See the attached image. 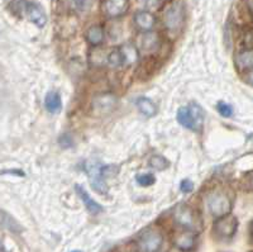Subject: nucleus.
<instances>
[{
    "mask_svg": "<svg viewBox=\"0 0 253 252\" xmlns=\"http://www.w3.org/2000/svg\"><path fill=\"white\" fill-rule=\"evenodd\" d=\"M216 110L219 112V114L224 118H229L233 115V108L229 105V104L224 103V101H219L216 104Z\"/></svg>",
    "mask_w": 253,
    "mask_h": 252,
    "instance_id": "obj_23",
    "label": "nucleus"
},
{
    "mask_svg": "<svg viewBox=\"0 0 253 252\" xmlns=\"http://www.w3.org/2000/svg\"><path fill=\"white\" fill-rule=\"evenodd\" d=\"M185 20V10L182 4L175 3L167 8L164 15V23L166 29L172 35L181 31Z\"/></svg>",
    "mask_w": 253,
    "mask_h": 252,
    "instance_id": "obj_4",
    "label": "nucleus"
},
{
    "mask_svg": "<svg viewBox=\"0 0 253 252\" xmlns=\"http://www.w3.org/2000/svg\"><path fill=\"white\" fill-rule=\"evenodd\" d=\"M117 106V98L110 93L99 94L92 99V110L95 114H109Z\"/></svg>",
    "mask_w": 253,
    "mask_h": 252,
    "instance_id": "obj_8",
    "label": "nucleus"
},
{
    "mask_svg": "<svg viewBox=\"0 0 253 252\" xmlns=\"http://www.w3.org/2000/svg\"><path fill=\"white\" fill-rule=\"evenodd\" d=\"M207 204L210 214L215 218L224 217L232 210V201L224 192L220 190L210 193L207 198Z\"/></svg>",
    "mask_w": 253,
    "mask_h": 252,
    "instance_id": "obj_3",
    "label": "nucleus"
},
{
    "mask_svg": "<svg viewBox=\"0 0 253 252\" xmlns=\"http://www.w3.org/2000/svg\"><path fill=\"white\" fill-rule=\"evenodd\" d=\"M250 231H251V236L253 237V221H252V223H251V226H250Z\"/></svg>",
    "mask_w": 253,
    "mask_h": 252,
    "instance_id": "obj_32",
    "label": "nucleus"
},
{
    "mask_svg": "<svg viewBox=\"0 0 253 252\" xmlns=\"http://www.w3.org/2000/svg\"><path fill=\"white\" fill-rule=\"evenodd\" d=\"M108 65L110 67H121L124 66V61H123V56H122L121 49H117L114 51H112L108 56Z\"/></svg>",
    "mask_w": 253,
    "mask_h": 252,
    "instance_id": "obj_21",
    "label": "nucleus"
},
{
    "mask_svg": "<svg viewBox=\"0 0 253 252\" xmlns=\"http://www.w3.org/2000/svg\"><path fill=\"white\" fill-rule=\"evenodd\" d=\"M0 252H6V251H5V249H4V246H3V244H1V242H0Z\"/></svg>",
    "mask_w": 253,
    "mask_h": 252,
    "instance_id": "obj_33",
    "label": "nucleus"
},
{
    "mask_svg": "<svg viewBox=\"0 0 253 252\" xmlns=\"http://www.w3.org/2000/svg\"><path fill=\"white\" fill-rule=\"evenodd\" d=\"M243 188L247 192H253V171L246 175L245 180H243Z\"/></svg>",
    "mask_w": 253,
    "mask_h": 252,
    "instance_id": "obj_27",
    "label": "nucleus"
},
{
    "mask_svg": "<svg viewBox=\"0 0 253 252\" xmlns=\"http://www.w3.org/2000/svg\"><path fill=\"white\" fill-rule=\"evenodd\" d=\"M121 52L122 56H123L124 66H130V65L137 62L139 57L138 50L133 45H124V46L121 47Z\"/></svg>",
    "mask_w": 253,
    "mask_h": 252,
    "instance_id": "obj_16",
    "label": "nucleus"
},
{
    "mask_svg": "<svg viewBox=\"0 0 253 252\" xmlns=\"http://www.w3.org/2000/svg\"><path fill=\"white\" fill-rule=\"evenodd\" d=\"M237 227H238L237 218L233 217V215L227 214L224 217L216 218L215 223H214V232L219 238L229 240V238L236 235Z\"/></svg>",
    "mask_w": 253,
    "mask_h": 252,
    "instance_id": "obj_7",
    "label": "nucleus"
},
{
    "mask_svg": "<svg viewBox=\"0 0 253 252\" xmlns=\"http://www.w3.org/2000/svg\"><path fill=\"white\" fill-rule=\"evenodd\" d=\"M177 120L178 123L181 124L185 128L190 129V131H198L196 129L195 120H194L193 114L190 112L189 106H181V108L177 110Z\"/></svg>",
    "mask_w": 253,
    "mask_h": 252,
    "instance_id": "obj_13",
    "label": "nucleus"
},
{
    "mask_svg": "<svg viewBox=\"0 0 253 252\" xmlns=\"http://www.w3.org/2000/svg\"><path fill=\"white\" fill-rule=\"evenodd\" d=\"M180 189H181L182 193L193 192V189H194L193 181L189 180V179H185V180H182L181 184H180Z\"/></svg>",
    "mask_w": 253,
    "mask_h": 252,
    "instance_id": "obj_28",
    "label": "nucleus"
},
{
    "mask_svg": "<svg viewBox=\"0 0 253 252\" xmlns=\"http://www.w3.org/2000/svg\"><path fill=\"white\" fill-rule=\"evenodd\" d=\"M157 36L153 35V33H148V35L144 36L143 40V49L144 50H152L157 46Z\"/></svg>",
    "mask_w": 253,
    "mask_h": 252,
    "instance_id": "obj_26",
    "label": "nucleus"
},
{
    "mask_svg": "<svg viewBox=\"0 0 253 252\" xmlns=\"http://www.w3.org/2000/svg\"><path fill=\"white\" fill-rule=\"evenodd\" d=\"M155 17L150 12H138L134 15V23L141 31L150 32L155 27Z\"/></svg>",
    "mask_w": 253,
    "mask_h": 252,
    "instance_id": "obj_12",
    "label": "nucleus"
},
{
    "mask_svg": "<svg viewBox=\"0 0 253 252\" xmlns=\"http://www.w3.org/2000/svg\"><path fill=\"white\" fill-rule=\"evenodd\" d=\"M135 105H137V108H138V110L142 114L148 118L153 117L156 112H157L156 104L151 99H148V98H138L135 101Z\"/></svg>",
    "mask_w": 253,
    "mask_h": 252,
    "instance_id": "obj_17",
    "label": "nucleus"
},
{
    "mask_svg": "<svg viewBox=\"0 0 253 252\" xmlns=\"http://www.w3.org/2000/svg\"><path fill=\"white\" fill-rule=\"evenodd\" d=\"M60 145L61 146H63V147H70L72 145V141H71V138L69 137V136H62V137H61V140H60Z\"/></svg>",
    "mask_w": 253,
    "mask_h": 252,
    "instance_id": "obj_29",
    "label": "nucleus"
},
{
    "mask_svg": "<svg viewBox=\"0 0 253 252\" xmlns=\"http://www.w3.org/2000/svg\"><path fill=\"white\" fill-rule=\"evenodd\" d=\"M146 3L148 6H157L160 0H146Z\"/></svg>",
    "mask_w": 253,
    "mask_h": 252,
    "instance_id": "obj_30",
    "label": "nucleus"
},
{
    "mask_svg": "<svg viewBox=\"0 0 253 252\" xmlns=\"http://www.w3.org/2000/svg\"><path fill=\"white\" fill-rule=\"evenodd\" d=\"M169 165H170L169 161H167L165 157H162V156H152L150 160V166L152 167V169L158 170V171L165 170Z\"/></svg>",
    "mask_w": 253,
    "mask_h": 252,
    "instance_id": "obj_22",
    "label": "nucleus"
},
{
    "mask_svg": "<svg viewBox=\"0 0 253 252\" xmlns=\"http://www.w3.org/2000/svg\"><path fill=\"white\" fill-rule=\"evenodd\" d=\"M85 171H86L87 176H89L90 185L92 186V189H94L95 192L100 193V194L107 193L108 186L107 183L104 181L103 176L104 167L98 160H95V158L87 160L86 162H85Z\"/></svg>",
    "mask_w": 253,
    "mask_h": 252,
    "instance_id": "obj_5",
    "label": "nucleus"
},
{
    "mask_svg": "<svg viewBox=\"0 0 253 252\" xmlns=\"http://www.w3.org/2000/svg\"><path fill=\"white\" fill-rule=\"evenodd\" d=\"M72 252H81V251H72Z\"/></svg>",
    "mask_w": 253,
    "mask_h": 252,
    "instance_id": "obj_34",
    "label": "nucleus"
},
{
    "mask_svg": "<svg viewBox=\"0 0 253 252\" xmlns=\"http://www.w3.org/2000/svg\"><path fill=\"white\" fill-rule=\"evenodd\" d=\"M75 189H76V193H78V195L80 197L81 202H83V203L85 204V206H86L87 212L91 213V214H99V213L103 212V206H101L100 204L96 203L94 199H91L89 193L84 189L83 186L76 185Z\"/></svg>",
    "mask_w": 253,
    "mask_h": 252,
    "instance_id": "obj_11",
    "label": "nucleus"
},
{
    "mask_svg": "<svg viewBox=\"0 0 253 252\" xmlns=\"http://www.w3.org/2000/svg\"><path fill=\"white\" fill-rule=\"evenodd\" d=\"M173 245L181 251H193L196 246V233L184 229L173 238Z\"/></svg>",
    "mask_w": 253,
    "mask_h": 252,
    "instance_id": "obj_9",
    "label": "nucleus"
},
{
    "mask_svg": "<svg viewBox=\"0 0 253 252\" xmlns=\"http://www.w3.org/2000/svg\"><path fill=\"white\" fill-rule=\"evenodd\" d=\"M175 222L180 227L187 231H193V232L198 233L203 229V222L202 218L199 217L198 213L189 205L185 204H180L175 209Z\"/></svg>",
    "mask_w": 253,
    "mask_h": 252,
    "instance_id": "obj_2",
    "label": "nucleus"
},
{
    "mask_svg": "<svg viewBox=\"0 0 253 252\" xmlns=\"http://www.w3.org/2000/svg\"><path fill=\"white\" fill-rule=\"evenodd\" d=\"M85 38L91 46H99L104 41V29L100 26H92L85 33Z\"/></svg>",
    "mask_w": 253,
    "mask_h": 252,
    "instance_id": "obj_18",
    "label": "nucleus"
},
{
    "mask_svg": "<svg viewBox=\"0 0 253 252\" xmlns=\"http://www.w3.org/2000/svg\"><path fill=\"white\" fill-rule=\"evenodd\" d=\"M103 8L108 17H122L123 14H126L129 8V0H105Z\"/></svg>",
    "mask_w": 253,
    "mask_h": 252,
    "instance_id": "obj_10",
    "label": "nucleus"
},
{
    "mask_svg": "<svg viewBox=\"0 0 253 252\" xmlns=\"http://www.w3.org/2000/svg\"><path fill=\"white\" fill-rule=\"evenodd\" d=\"M247 81L248 84H251V85L253 86V70H251L250 74L247 75Z\"/></svg>",
    "mask_w": 253,
    "mask_h": 252,
    "instance_id": "obj_31",
    "label": "nucleus"
},
{
    "mask_svg": "<svg viewBox=\"0 0 253 252\" xmlns=\"http://www.w3.org/2000/svg\"><path fill=\"white\" fill-rule=\"evenodd\" d=\"M135 180H137V183H138L141 186H151L155 184L156 178L152 174H141V175H137Z\"/></svg>",
    "mask_w": 253,
    "mask_h": 252,
    "instance_id": "obj_24",
    "label": "nucleus"
},
{
    "mask_svg": "<svg viewBox=\"0 0 253 252\" xmlns=\"http://www.w3.org/2000/svg\"><path fill=\"white\" fill-rule=\"evenodd\" d=\"M190 108V112L193 114L194 120H195V124H196V129L200 131L203 128V124H204V119H205V114L203 112L202 106L199 105L196 103H191L189 105Z\"/></svg>",
    "mask_w": 253,
    "mask_h": 252,
    "instance_id": "obj_19",
    "label": "nucleus"
},
{
    "mask_svg": "<svg viewBox=\"0 0 253 252\" xmlns=\"http://www.w3.org/2000/svg\"><path fill=\"white\" fill-rule=\"evenodd\" d=\"M0 223H1V226L8 228L9 231H13V232H20L22 231V227L10 215L6 214L5 212H1V210H0Z\"/></svg>",
    "mask_w": 253,
    "mask_h": 252,
    "instance_id": "obj_20",
    "label": "nucleus"
},
{
    "mask_svg": "<svg viewBox=\"0 0 253 252\" xmlns=\"http://www.w3.org/2000/svg\"><path fill=\"white\" fill-rule=\"evenodd\" d=\"M91 4H92V0H72V8L79 10V12L89 10Z\"/></svg>",
    "mask_w": 253,
    "mask_h": 252,
    "instance_id": "obj_25",
    "label": "nucleus"
},
{
    "mask_svg": "<svg viewBox=\"0 0 253 252\" xmlns=\"http://www.w3.org/2000/svg\"><path fill=\"white\" fill-rule=\"evenodd\" d=\"M236 65L239 70H253V50H243L236 56Z\"/></svg>",
    "mask_w": 253,
    "mask_h": 252,
    "instance_id": "obj_14",
    "label": "nucleus"
},
{
    "mask_svg": "<svg viewBox=\"0 0 253 252\" xmlns=\"http://www.w3.org/2000/svg\"><path fill=\"white\" fill-rule=\"evenodd\" d=\"M12 6L14 13H18L20 15L24 14L31 20L32 23H35L40 28L46 26V13H44L43 9L41 8V5H38V4L27 1V0H14L12 3Z\"/></svg>",
    "mask_w": 253,
    "mask_h": 252,
    "instance_id": "obj_1",
    "label": "nucleus"
},
{
    "mask_svg": "<svg viewBox=\"0 0 253 252\" xmlns=\"http://www.w3.org/2000/svg\"><path fill=\"white\" fill-rule=\"evenodd\" d=\"M44 106H46L47 112L56 114L62 108V103H61V97L58 93L49 92L44 98Z\"/></svg>",
    "mask_w": 253,
    "mask_h": 252,
    "instance_id": "obj_15",
    "label": "nucleus"
},
{
    "mask_svg": "<svg viewBox=\"0 0 253 252\" xmlns=\"http://www.w3.org/2000/svg\"><path fill=\"white\" fill-rule=\"evenodd\" d=\"M164 244V236L158 229L148 228L137 240L138 252H158Z\"/></svg>",
    "mask_w": 253,
    "mask_h": 252,
    "instance_id": "obj_6",
    "label": "nucleus"
}]
</instances>
